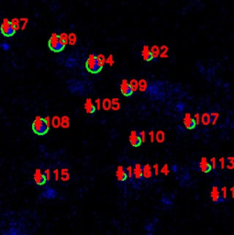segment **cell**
I'll return each instance as SVG.
<instances>
[{"instance_id":"obj_1","label":"cell","mask_w":234,"mask_h":235,"mask_svg":"<svg viewBox=\"0 0 234 235\" xmlns=\"http://www.w3.org/2000/svg\"><path fill=\"white\" fill-rule=\"evenodd\" d=\"M31 128H32L33 132L39 136H43V135L47 134L50 130V128L47 126V124L44 120V118H41L39 116L35 117L33 122H32Z\"/></svg>"},{"instance_id":"obj_2","label":"cell","mask_w":234,"mask_h":235,"mask_svg":"<svg viewBox=\"0 0 234 235\" xmlns=\"http://www.w3.org/2000/svg\"><path fill=\"white\" fill-rule=\"evenodd\" d=\"M85 68L91 74H98L102 70L103 66L98 62V55L92 53L88 56L85 62Z\"/></svg>"},{"instance_id":"obj_3","label":"cell","mask_w":234,"mask_h":235,"mask_svg":"<svg viewBox=\"0 0 234 235\" xmlns=\"http://www.w3.org/2000/svg\"><path fill=\"white\" fill-rule=\"evenodd\" d=\"M48 46H49V49L52 51V52H54V53H61L63 51L64 49V45L61 42L60 40V38H59V34L57 33H53L49 39V41H48Z\"/></svg>"},{"instance_id":"obj_4","label":"cell","mask_w":234,"mask_h":235,"mask_svg":"<svg viewBox=\"0 0 234 235\" xmlns=\"http://www.w3.org/2000/svg\"><path fill=\"white\" fill-rule=\"evenodd\" d=\"M0 31L5 37H12L16 33V30L11 24V20L7 19H4L2 21L0 26Z\"/></svg>"},{"instance_id":"obj_5","label":"cell","mask_w":234,"mask_h":235,"mask_svg":"<svg viewBox=\"0 0 234 235\" xmlns=\"http://www.w3.org/2000/svg\"><path fill=\"white\" fill-rule=\"evenodd\" d=\"M120 92L124 97H131L134 92L132 91L130 83L128 82V80L123 79L120 83Z\"/></svg>"},{"instance_id":"obj_6","label":"cell","mask_w":234,"mask_h":235,"mask_svg":"<svg viewBox=\"0 0 234 235\" xmlns=\"http://www.w3.org/2000/svg\"><path fill=\"white\" fill-rule=\"evenodd\" d=\"M129 140H130V143L132 147H140L142 143L141 140H140V134L137 131H131V133H130V137H129Z\"/></svg>"},{"instance_id":"obj_7","label":"cell","mask_w":234,"mask_h":235,"mask_svg":"<svg viewBox=\"0 0 234 235\" xmlns=\"http://www.w3.org/2000/svg\"><path fill=\"white\" fill-rule=\"evenodd\" d=\"M183 122H184L185 127L187 130H194L195 128V126H196L195 119H194V118L190 115V113H186L185 114L184 118H183Z\"/></svg>"},{"instance_id":"obj_8","label":"cell","mask_w":234,"mask_h":235,"mask_svg":"<svg viewBox=\"0 0 234 235\" xmlns=\"http://www.w3.org/2000/svg\"><path fill=\"white\" fill-rule=\"evenodd\" d=\"M199 169L202 173H205V174H208L209 173L212 168H211V165H210V163L209 161L207 159V157H202L200 159V162H199Z\"/></svg>"},{"instance_id":"obj_9","label":"cell","mask_w":234,"mask_h":235,"mask_svg":"<svg viewBox=\"0 0 234 235\" xmlns=\"http://www.w3.org/2000/svg\"><path fill=\"white\" fill-rule=\"evenodd\" d=\"M33 178H34V182H35V184H36L37 186H43V185H45V183L47 182V181H46V178H45V176H44L43 172H42L39 168L35 170Z\"/></svg>"},{"instance_id":"obj_10","label":"cell","mask_w":234,"mask_h":235,"mask_svg":"<svg viewBox=\"0 0 234 235\" xmlns=\"http://www.w3.org/2000/svg\"><path fill=\"white\" fill-rule=\"evenodd\" d=\"M210 197L214 203H218V202H223L224 200L222 199L220 190L218 189V186H213L210 191Z\"/></svg>"},{"instance_id":"obj_11","label":"cell","mask_w":234,"mask_h":235,"mask_svg":"<svg viewBox=\"0 0 234 235\" xmlns=\"http://www.w3.org/2000/svg\"><path fill=\"white\" fill-rule=\"evenodd\" d=\"M116 177H117V181L119 182H124L127 180L128 178V175L126 172V168L122 165L117 166V170H116Z\"/></svg>"},{"instance_id":"obj_12","label":"cell","mask_w":234,"mask_h":235,"mask_svg":"<svg viewBox=\"0 0 234 235\" xmlns=\"http://www.w3.org/2000/svg\"><path fill=\"white\" fill-rule=\"evenodd\" d=\"M154 171L149 164H146L142 166V177L146 180H149L153 177Z\"/></svg>"},{"instance_id":"obj_13","label":"cell","mask_w":234,"mask_h":235,"mask_svg":"<svg viewBox=\"0 0 234 235\" xmlns=\"http://www.w3.org/2000/svg\"><path fill=\"white\" fill-rule=\"evenodd\" d=\"M85 112L87 114H94L97 110L96 108V106H95V103H93V101L91 100V98H87L85 100Z\"/></svg>"},{"instance_id":"obj_14","label":"cell","mask_w":234,"mask_h":235,"mask_svg":"<svg viewBox=\"0 0 234 235\" xmlns=\"http://www.w3.org/2000/svg\"><path fill=\"white\" fill-rule=\"evenodd\" d=\"M141 56L144 61L146 62H150L153 60V55H152V52H151V49L149 48V46L145 45L143 46L142 48V51H141Z\"/></svg>"},{"instance_id":"obj_15","label":"cell","mask_w":234,"mask_h":235,"mask_svg":"<svg viewBox=\"0 0 234 235\" xmlns=\"http://www.w3.org/2000/svg\"><path fill=\"white\" fill-rule=\"evenodd\" d=\"M133 174H134V178L136 180H141L142 177V165L140 163L135 164V166L133 168Z\"/></svg>"},{"instance_id":"obj_16","label":"cell","mask_w":234,"mask_h":235,"mask_svg":"<svg viewBox=\"0 0 234 235\" xmlns=\"http://www.w3.org/2000/svg\"><path fill=\"white\" fill-rule=\"evenodd\" d=\"M211 123V117H210V113H203L201 115V124H203L204 126H209Z\"/></svg>"},{"instance_id":"obj_17","label":"cell","mask_w":234,"mask_h":235,"mask_svg":"<svg viewBox=\"0 0 234 235\" xmlns=\"http://www.w3.org/2000/svg\"><path fill=\"white\" fill-rule=\"evenodd\" d=\"M60 175H61V179L63 182H67L70 179V174H69V170L67 168H62L60 171Z\"/></svg>"},{"instance_id":"obj_18","label":"cell","mask_w":234,"mask_h":235,"mask_svg":"<svg viewBox=\"0 0 234 235\" xmlns=\"http://www.w3.org/2000/svg\"><path fill=\"white\" fill-rule=\"evenodd\" d=\"M102 108L106 111H108L112 108V101L109 98H105L102 101Z\"/></svg>"},{"instance_id":"obj_19","label":"cell","mask_w":234,"mask_h":235,"mask_svg":"<svg viewBox=\"0 0 234 235\" xmlns=\"http://www.w3.org/2000/svg\"><path fill=\"white\" fill-rule=\"evenodd\" d=\"M61 127L63 129H68L70 127V118L66 115L61 118Z\"/></svg>"},{"instance_id":"obj_20","label":"cell","mask_w":234,"mask_h":235,"mask_svg":"<svg viewBox=\"0 0 234 235\" xmlns=\"http://www.w3.org/2000/svg\"><path fill=\"white\" fill-rule=\"evenodd\" d=\"M155 141L158 143H163L165 141V133L163 131H158L155 133Z\"/></svg>"},{"instance_id":"obj_21","label":"cell","mask_w":234,"mask_h":235,"mask_svg":"<svg viewBox=\"0 0 234 235\" xmlns=\"http://www.w3.org/2000/svg\"><path fill=\"white\" fill-rule=\"evenodd\" d=\"M148 87V83L145 79H140L139 81V90L140 92H145Z\"/></svg>"},{"instance_id":"obj_22","label":"cell","mask_w":234,"mask_h":235,"mask_svg":"<svg viewBox=\"0 0 234 235\" xmlns=\"http://www.w3.org/2000/svg\"><path fill=\"white\" fill-rule=\"evenodd\" d=\"M52 126L54 129H58L61 127V118L58 116H54L52 118Z\"/></svg>"},{"instance_id":"obj_23","label":"cell","mask_w":234,"mask_h":235,"mask_svg":"<svg viewBox=\"0 0 234 235\" xmlns=\"http://www.w3.org/2000/svg\"><path fill=\"white\" fill-rule=\"evenodd\" d=\"M226 161H227V165H226L227 169L228 170H232V169H234V156L227 157Z\"/></svg>"},{"instance_id":"obj_24","label":"cell","mask_w":234,"mask_h":235,"mask_svg":"<svg viewBox=\"0 0 234 235\" xmlns=\"http://www.w3.org/2000/svg\"><path fill=\"white\" fill-rule=\"evenodd\" d=\"M151 52H152V55H153V58L156 59L157 57H159L160 56V53H161V50H160V48L158 47V46H153L152 48H151Z\"/></svg>"},{"instance_id":"obj_25","label":"cell","mask_w":234,"mask_h":235,"mask_svg":"<svg viewBox=\"0 0 234 235\" xmlns=\"http://www.w3.org/2000/svg\"><path fill=\"white\" fill-rule=\"evenodd\" d=\"M160 56L162 58H166L168 57V47L163 45L161 47V53H160Z\"/></svg>"},{"instance_id":"obj_26","label":"cell","mask_w":234,"mask_h":235,"mask_svg":"<svg viewBox=\"0 0 234 235\" xmlns=\"http://www.w3.org/2000/svg\"><path fill=\"white\" fill-rule=\"evenodd\" d=\"M59 38H60V40H61V42L64 45V46H66L67 45V43H68V34H66V33H61V34H59Z\"/></svg>"},{"instance_id":"obj_27","label":"cell","mask_w":234,"mask_h":235,"mask_svg":"<svg viewBox=\"0 0 234 235\" xmlns=\"http://www.w3.org/2000/svg\"><path fill=\"white\" fill-rule=\"evenodd\" d=\"M77 41V37L75 33H70L68 35V42L71 45H75Z\"/></svg>"},{"instance_id":"obj_28","label":"cell","mask_w":234,"mask_h":235,"mask_svg":"<svg viewBox=\"0 0 234 235\" xmlns=\"http://www.w3.org/2000/svg\"><path fill=\"white\" fill-rule=\"evenodd\" d=\"M130 85H131V89H132L133 92H136L137 90L139 89V81H137L136 79L131 80Z\"/></svg>"},{"instance_id":"obj_29","label":"cell","mask_w":234,"mask_h":235,"mask_svg":"<svg viewBox=\"0 0 234 235\" xmlns=\"http://www.w3.org/2000/svg\"><path fill=\"white\" fill-rule=\"evenodd\" d=\"M111 101H112V109L114 111H117L120 108V104L118 102V98H113Z\"/></svg>"},{"instance_id":"obj_30","label":"cell","mask_w":234,"mask_h":235,"mask_svg":"<svg viewBox=\"0 0 234 235\" xmlns=\"http://www.w3.org/2000/svg\"><path fill=\"white\" fill-rule=\"evenodd\" d=\"M11 24H12V26H13V28L15 29L16 31L19 30L20 28H21V26H20V20H19V19H13V20H11Z\"/></svg>"},{"instance_id":"obj_31","label":"cell","mask_w":234,"mask_h":235,"mask_svg":"<svg viewBox=\"0 0 234 235\" xmlns=\"http://www.w3.org/2000/svg\"><path fill=\"white\" fill-rule=\"evenodd\" d=\"M210 117H211V123H212L213 126H215L217 124V121H218V118H219V114L218 112H211Z\"/></svg>"},{"instance_id":"obj_32","label":"cell","mask_w":234,"mask_h":235,"mask_svg":"<svg viewBox=\"0 0 234 235\" xmlns=\"http://www.w3.org/2000/svg\"><path fill=\"white\" fill-rule=\"evenodd\" d=\"M126 172H127V175H128V178L129 179H132L134 177V174H133V168L131 165H129L126 167Z\"/></svg>"},{"instance_id":"obj_33","label":"cell","mask_w":234,"mask_h":235,"mask_svg":"<svg viewBox=\"0 0 234 235\" xmlns=\"http://www.w3.org/2000/svg\"><path fill=\"white\" fill-rule=\"evenodd\" d=\"M161 173L164 176H168L169 173H170V170H169V167H168V164H165L162 168H161Z\"/></svg>"},{"instance_id":"obj_34","label":"cell","mask_w":234,"mask_h":235,"mask_svg":"<svg viewBox=\"0 0 234 235\" xmlns=\"http://www.w3.org/2000/svg\"><path fill=\"white\" fill-rule=\"evenodd\" d=\"M220 193L223 200H226L228 198V191H227V187H222L220 189Z\"/></svg>"},{"instance_id":"obj_35","label":"cell","mask_w":234,"mask_h":235,"mask_svg":"<svg viewBox=\"0 0 234 235\" xmlns=\"http://www.w3.org/2000/svg\"><path fill=\"white\" fill-rule=\"evenodd\" d=\"M43 174H44V176H45V178H46V181H47V182H49V181L51 180V178H52V173H51V170H50V169H45V170H44V172H43Z\"/></svg>"},{"instance_id":"obj_36","label":"cell","mask_w":234,"mask_h":235,"mask_svg":"<svg viewBox=\"0 0 234 235\" xmlns=\"http://www.w3.org/2000/svg\"><path fill=\"white\" fill-rule=\"evenodd\" d=\"M218 164L220 165V169H222V170L225 169V167H226V159L224 157H220L219 160H218Z\"/></svg>"},{"instance_id":"obj_37","label":"cell","mask_w":234,"mask_h":235,"mask_svg":"<svg viewBox=\"0 0 234 235\" xmlns=\"http://www.w3.org/2000/svg\"><path fill=\"white\" fill-rule=\"evenodd\" d=\"M209 163H210V165H211V168L212 170H216L217 166H218V164H217V159L215 157H212L210 160H209Z\"/></svg>"},{"instance_id":"obj_38","label":"cell","mask_w":234,"mask_h":235,"mask_svg":"<svg viewBox=\"0 0 234 235\" xmlns=\"http://www.w3.org/2000/svg\"><path fill=\"white\" fill-rule=\"evenodd\" d=\"M98 62H99V63H100L102 66H104V64L106 63V58H105V56H104L103 54H98Z\"/></svg>"},{"instance_id":"obj_39","label":"cell","mask_w":234,"mask_h":235,"mask_svg":"<svg viewBox=\"0 0 234 235\" xmlns=\"http://www.w3.org/2000/svg\"><path fill=\"white\" fill-rule=\"evenodd\" d=\"M193 118H194V119H195V124H196V126L199 125V124L201 123V116L199 115V113H195Z\"/></svg>"},{"instance_id":"obj_40","label":"cell","mask_w":234,"mask_h":235,"mask_svg":"<svg viewBox=\"0 0 234 235\" xmlns=\"http://www.w3.org/2000/svg\"><path fill=\"white\" fill-rule=\"evenodd\" d=\"M139 134H140V137L141 141L145 142L146 141V132L144 131H139Z\"/></svg>"},{"instance_id":"obj_41","label":"cell","mask_w":234,"mask_h":235,"mask_svg":"<svg viewBox=\"0 0 234 235\" xmlns=\"http://www.w3.org/2000/svg\"><path fill=\"white\" fill-rule=\"evenodd\" d=\"M106 63L108 64V65H113L114 64V60H113V56L112 55H109L108 58L106 59Z\"/></svg>"},{"instance_id":"obj_42","label":"cell","mask_w":234,"mask_h":235,"mask_svg":"<svg viewBox=\"0 0 234 235\" xmlns=\"http://www.w3.org/2000/svg\"><path fill=\"white\" fill-rule=\"evenodd\" d=\"M95 106H96L97 110H99V109L102 108V102H101V100H100L99 98L95 100Z\"/></svg>"},{"instance_id":"obj_43","label":"cell","mask_w":234,"mask_h":235,"mask_svg":"<svg viewBox=\"0 0 234 235\" xmlns=\"http://www.w3.org/2000/svg\"><path fill=\"white\" fill-rule=\"evenodd\" d=\"M149 137H150V141L154 142L155 141V133L154 131H149Z\"/></svg>"},{"instance_id":"obj_44","label":"cell","mask_w":234,"mask_h":235,"mask_svg":"<svg viewBox=\"0 0 234 235\" xmlns=\"http://www.w3.org/2000/svg\"><path fill=\"white\" fill-rule=\"evenodd\" d=\"M53 174L54 180H55V181H59V177H60V171H59L58 169H54V170H53Z\"/></svg>"},{"instance_id":"obj_45","label":"cell","mask_w":234,"mask_h":235,"mask_svg":"<svg viewBox=\"0 0 234 235\" xmlns=\"http://www.w3.org/2000/svg\"><path fill=\"white\" fill-rule=\"evenodd\" d=\"M0 46H1V48H2L4 51H6V52H7V51H8V50L10 49L9 44H7V42H3V43H1V45H0Z\"/></svg>"},{"instance_id":"obj_46","label":"cell","mask_w":234,"mask_h":235,"mask_svg":"<svg viewBox=\"0 0 234 235\" xmlns=\"http://www.w3.org/2000/svg\"><path fill=\"white\" fill-rule=\"evenodd\" d=\"M28 19H20V24H22V26H21V30H24L25 29V27H26V25H27V23H28Z\"/></svg>"},{"instance_id":"obj_47","label":"cell","mask_w":234,"mask_h":235,"mask_svg":"<svg viewBox=\"0 0 234 235\" xmlns=\"http://www.w3.org/2000/svg\"><path fill=\"white\" fill-rule=\"evenodd\" d=\"M154 174L155 176L159 175V164H154Z\"/></svg>"},{"instance_id":"obj_48","label":"cell","mask_w":234,"mask_h":235,"mask_svg":"<svg viewBox=\"0 0 234 235\" xmlns=\"http://www.w3.org/2000/svg\"><path fill=\"white\" fill-rule=\"evenodd\" d=\"M44 120H45V122H46L47 126L50 128V127L52 126V118L49 117V116H47V117H44Z\"/></svg>"},{"instance_id":"obj_49","label":"cell","mask_w":234,"mask_h":235,"mask_svg":"<svg viewBox=\"0 0 234 235\" xmlns=\"http://www.w3.org/2000/svg\"><path fill=\"white\" fill-rule=\"evenodd\" d=\"M230 191H231V194H232V197L234 198V187H231Z\"/></svg>"}]
</instances>
